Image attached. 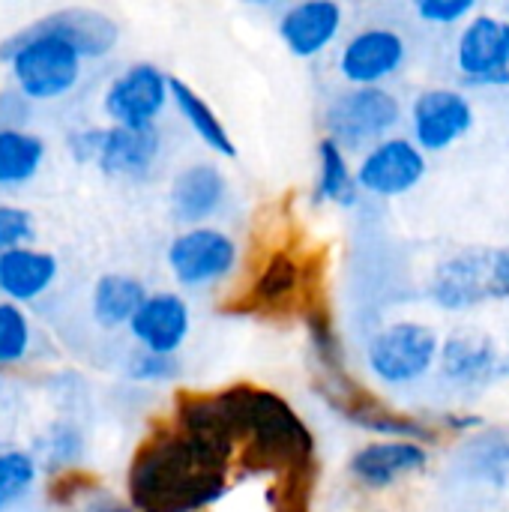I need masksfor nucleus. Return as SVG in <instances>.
<instances>
[{
    "mask_svg": "<svg viewBox=\"0 0 509 512\" xmlns=\"http://www.w3.org/2000/svg\"><path fill=\"white\" fill-rule=\"evenodd\" d=\"M0 57L9 60L15 90L30 102H51L66 96L81 75V54L60 36L42 30L36 21L9 36L0 45Z\"/></svg>",
    "mask_w": 509,
    "mask_h": 512,
    "instance_id": "nucleus-1",
    "label": "nucleus"
},
{
    "mask_svg": "<svg viewBox=\"0 0 509 512\" xmlns=\"http://www.w3.org/2000/svg\"><path fill=\"white\" fill-rule=\"evenodd\" d=\"M171 99V78L153 63H132L105 90V114L114 126L144 129Z\"/></svg>",
    "mask_w": 509,
    "mask_h": 512,
    "instance_id": "nucleus-6",
    "label": "nucleus"
},
{
    "mask_svg": "<svg viewBox=\"0 0 509 512\" xmlns=\"http://www.w3.org/2000/svg\"><path fill=\"white\" fill-rule=\"evenodd\" d=\"M78 453H81V435H78V429L60 426L57 432H51V456H54V459L69 462V459H75Z\"/></svg>",
    "mask_w": 509,
    "mask_h": 512,
    "instance_id": "nucleus-33",
    "label": "nucleus"
},
{
    "mask_svg": "<svg viewBox=\"0 0 509 512\" xmlns=\"http://www.w3.org/2000/svg\"><path fill=\"white\" fill-rule=\"evenodd\" d=\"M417 15L429 24H456L468 15H474V0H417Z\"/></svg>",
    "mask_w": 509,
    "mask_h": 512,
    "instance_id": "nucleus-29",
    "label": "nucleus"
},
{
    "mask_svg": "<svg viewBox=\"0 0 509 512\" xmlns=\"http://www.w3.org/2000/svg\"><path fill=\"white\" fill-rule=\"evenodd\" d=\"M342 27V6L333 0H303L279 18V36L294 57L321 54Z\"/></svg>",
    "mask_w": 509,
    "mask_h": 512,
    "instance_id": "nucleus-13",
    "label": "nucleus"
},
{
    "mask_svg": "<svg viewBox=\"0 0 509 512\" xmlns=\"http://www.w3.org/2000/svg\"><path fill=\"white\" fill-rule=\"evenodd\" d=\"M279 512H306V495H297L288 507H282Z\"/></svg>",
    "mask_w": 509,
    "mask_h": 512,
    "instance_id": "nucleus-35",
    "label": "nucleus"
},
{
    "mask_svg": "<svg viewBox=\"0 0 509 512\" xmlns=\"http://www.w3.org/2000/svg\"><path fill=\"white\" fill-rule=\"evenodd\" d=\"M150 294L144 291V285L135 276L126 273H105L96 285H93V318L114 330L123 324H132V318L138 315V309L144 306Z\"/></svg>",
    "mask_w": 509,
    "mask_h": 512,
    "instance_id": "nucleus-20",
    "label": "nucleus"
},
{
    "mask_svg": "<svg viewBox=\"0 0 509 512\" xmlns=\"http://www.w3.org/2000/svg\"><path fill=\"white\" fill-rule=\"evenodd\" d=\"M36 483V459L24 450L0 453V512L18 504Z\"/></svg>",
    "mask_w": 509,
    "mask_h": 512,
    "instance_id": "nucleus-24",
    "label": "nucleus"
},
{
    "mask_svg": "<svg viewBox=\"0 0 509 512\" xmlns=\"http://www.w3.org/2000/svg\"><path fill=\"white\" fill-rule=\"evenodd\" d=\"M509 297V249H468L447 258L432 276V300L447 312Z\"/></svg>",
    "mask_w": 509,
    "mask_h": 512,
    "instance_id": "nucleus-2",
    "label": "nucleus"
},
{
    "mask_svg": "<svg viewBox=\"0 0 509 512\" xmlns=\"http://www.w3.org/2000/svg\"><path fill=\"white\" fill-rule=\"evenodd\" d=\"M30 321L18 303H0V366H15L30 351Z\"/></svg>",
    "mask_w": 509,
    "mask_h": 512,
    "instance_id": "nucleus-25",
    "label": "nucleus"
},
{
    "mask_svg": "<svg viewBox=\"0 0 509 512\" xmlns=\"http://www.w3.org/2000/svg\"><path fill=\"white\" fill-rule=\"evenodd\" d=\"M459 69L471 84H509V21L474 15L459 36Z\"/></svg>",
    "mask_w": 509,
    "mask_h": 512,
    "instance_id": "nucleus-9",
    "label": "nucleus"
},
{
    "mask_svg": "<svg viewBox=\"0 0 509 512\" xmlns=\"http://www.w3.org/2000/svg\"><path fill=\"white\" fill-rule=\"evenodd\" d=\"M225 189H228L225 174L216 165L210 162L189 165L171 183V210L180 222L198 228V222L210 219L222 207Z\"/></svg>",
    "mask_w": 509,
    "mask_h": 512,
    "instance_id": "nucleus-16",
    "label": "nucleus"
},
{
    "mask_svg": "<svg viewBox=\"0 0 509 512\" xmlns=\"http://www.w3.org/2000/svg\"><path fill=\"white\" fill-rule=\"evenodd\" d=\"M45 159V141L24 132L6 129L0 132V186H21L36 177Z\"/></svg>",
    "mask_w": 509,
    "mask_h": 512,
    "instance_id": "nucleus-23",
    "label": "nucleus"
},
{
    "mask_svg": "<svg viewBox=\"0 0 509 512\" xmlns=\"http://www.w3.org/2000/svg\"><path fill=\"white\" fill-rule=\"evenodd\" d=\"M366 360L381 384L408 387L435 369L441 360V339L429 324L396 321L372 336Z\"/></svg>",
    "mask_w": 509,
    "mask_h": 512,
    "instance_id": "nucleus-3",
    "label": "nucleus"
},
{
    "mask_svg": "<svg viewBox=\"0 0 509 512\" xmlns=\"http://www.w3.org/2000/svg\"><path fill=\"white\" fill-rule=\"evenodd\" d=\"M471 459H474V471L480 477H492L495 483H507L509 480V432H492V435H480L471 447H468Z\"/></svg>",
    "mask_w": 509,
    "mask_h": 512,
    "instance_id": "nucleus-26",
    "label": "nucleus"
},
{
    "mask_svg": "<svg viewBox=\"0 0 509 512\" xmlns=\"http://www.w3.org/2000/svg\"><path fill=\"white\" fill-rule=\"evenodd\" d=\"M66 512H132L129 504L117 501L114 495L102 492L99 486H93L90 492H84L75 504H69Z\"/></svg>",
    "mask_w": 509,
    "mask_h": 512,
    "instance_id": "nucleus-31",
    "label": "nucleus"
},
{
    "mask_svg": "<svg viewBox=\"0 0 509 512\" xmlns=\"http://www.w3.org/2000/svg\"><path fill=\"white\" fill-rule=\"evenodd\" d=\"M129 378L135 381H147V384H162V381H174L180 378V363L174 357H165V354H138L132 357V366H129Z\"/></svg>",
    "mask_w": 509,
    "mask_h": 512,
    "instance_id": "nucleus-28",
    "label": "nucleus"
},
{
    "mask_svg": "<svg viewBox=\"0 0 509 512\" xmlns=\"http://www.w3.org/2000/svg\"><path fill=\"white\" fill-rule=\"evenodd\" d=\"M30 117V99L21 90H3L0 93V132L21 129Z\"/></svg>",
    "mask_w": 509,
    "mask_h": 512,
    "instance_id": "nucleus-30",
    "label": "nucleus"
},
{
    "mask_svg": "<svg viewBox=\"0 0 509 512\" xmlns=\"http://www.w3.org/2000/svg\"><path fill=\"white\" fill-rule=\"evenodd\" d=\"M357 198H360L357 171L348 168L345 150L333 138H324L318 144V186H315V201H330V204H339V207H354Z\"/></svg>",
    "mask_w": 509,
    "mask_h": 512,
    "instance_id": "nucleus-22",
    "label": "nucleus"
},
{
    "mask_svg": "<svg viewBox=\"0 0 509 512\" xmlns=\"http://www.w3.org/2000/svg\"><path fill=\"white\" fill-rule=\"evenodd\" d=\"M159 150H162V138L156 126L129 129L111 123L102 129V147L96 165L108 177H147Z\"/></svg>",
    "mask_w": 509,
    "mask_h": 512,
    "instance_id": "nucleus-14",
    "label": "nucleus"
},
{
    "mask_svg": "<svg viewBox=\"0 0 509 512\" xmlns=\"http://www.w3.org/2000/svg\"><path fill=\"white\" fill-rule=\"evenodd\" d=\"M189 327H192L189 306L174 291L150 294L129 324L135 342L147 354H165V357H174L180 351V345L189 336Z\"/></svg>",
    "mask_w": 509,
    "mask_h": 512,
    "instance_id": "nucleus-12",
    "label": "nucleus"
},
{
    "mask_svg": "<svg viewBox=\"0 0 509 512\" xmlns=\"http://www.w3.org/2000/svg\"><path fill=\"white\" fill-rule=\"evenodd\" d=\"M405 63V39L390 27H366L351 36L339 57V72L354 87H378Z\"/></svg>",
    "mask_w": 509,
    "mask_h": 512,
    "instance_id": "nucleus-10",
    "label": "nucleus"
},
{
    "mask_svg": "<svg viewBox=\"0 0 509 512\" xmlns=\"http://www.w3.org/2000/svg\"><path fill=\"white\" fill-rule=\"evenodd\" d=\"M426 174V156L417 141L384 138L378 141L357 168V183L363 192L378 198H396L411 192Z\"/></svg>",
    "mask_w": 509,
    "mask_h": 512,
    "instance_id": "nucleus-7",
    "label": "nucleus"
},
{
    "mask_svg": "<svg viewBox=\"0 0 509 512\" xmlns=\"http://www.w3.org/2000/svg\"><path fill=\"white\" fill-rule=\"evenodd\" d=\"M33 240V213L15 204H0V252L24 249Z\"/></svg>",
    "mask_w": 509,
    "mask_h": 512,
    "instance_id": "nucleus-27",
    "label": "nucleus"
},
{
    "mask_svg": "<svg viewBox=\"0 0 509 512\" xmlns=\"http://www.w3.org/2000/svg\"><path fill=\"white\" fill-rule=\"evenodd\" d=\"M42 30L66 39L81 57H102L117 45V24L114 18H108L99 9H87V6H66L57 9L45 18L36 21Z\"/></svg>",
    "mask_w": 509,
    "mask_h": 512,
    "instance_id": "nucleus-15",
    "label": "nucleus"
},
{
    "mask_svg": "<svg viewBox=\"0 0 509 512\" xmlns=\"http://www.w3.org/2000/svg\"><path fill=\"white\" fill-rule=\"evenodd\" d=\"M237 243L219 228H189L168 246V267L186 288L216 285L237 267Z\"/></svg>",
    "mask_w": 509,
    "mask_h": 512,
    "instance_id": "nucleus-5",
    "label": "nucleus"
},
{
    "mask_svg": "<svg viewBox=\"0 0 509 512\" xmlns=\"http://www.w3.org/2000/svg\"><path fill=\"white\" fill-rule=\"evenodd\" d=\"M411 126H414V141L420 150L441 153L471 132L474 108L459 90L435 87L414 99Z\"/></svg>",
    "mask_w": 509,
    "mask_h": 512,
    "instance_id": "nucleus-8",
    "label": "nucleus"
},
{
    "mask_svg": "<svg viewBox=\"0 0 509 512\" xmlns=\"http://www.w3.org/2000/svg\"><path fill=\"white\" fill-rule=\"evenodd\" d=\"M480 426H483L480 417H465V414H447L444 417V429L447 432H474Z\"/></svg>",
    "mask_w": 509,
    "mask_h": 512,
    "instance_id": "nucleus-34",
    "label": "nucleus"
},
{
    "mask_svg": "<svg viewBox=\"0 0 509 512\" xmlns=\"http://www.w3.org/2000/svg\"><path fill=\"white\" fill-rule=\"evenodd\" d=\"M171 99L177 105V111L186 117V123L195 129V135L216 153L222 156H237V147H234V138L228 135L225 123L219 120V114L204 102L201 93H195L186 81L180 78H171Z\"/></svg>",
    "mask_w": 509,
    "mask_h": 512,
    "instance_id": "nucleus-21",
    "label": "nucleus"
},
{
    "mask_svg": "<svg viewBox=\"0 0 509 512\" xmlns=\"http://www.w3.org/2000/svg\"><path fill=\"white\" fill-rule=\"evenodd\" d=\"M441 372L453 384L480 387L489 384L501 369V354L486 333H456L441 345Z\"/></svg>",
    "mask_w": 509,
    "mask_h": 512,
    "instance_id": "nucleus-18",
    "label": "nucleus"
},
{
    "mask_svg": "<svg viewBox=\"0 0 509 512\" xmlns=\"http://www.w3.org/2000/svg\"><path fill=\"white\" fill-rule=\"evenodd\" d=\"M429 468V450L417 441H372L360 447L348 471L366 489H390L405 477H417Z\"/></svg>",
    "mask_w": 509,
    "mask_h": 512,
    "instance_id": "nucleus-11",
    "label": "nucleus"
},
{
    "mask_svg": "<svg viewBox=\"0 0 509 512\" xmlns=\"http://www.w3.org/2000/svg\"><path fill=\"white\" fill-rule=\"evenodd\" d=\"M57 279V258L39 249L0 252V294L9 303H30L51 288Z\"/></svg>",
    "mask_w": 509,
    "mask_h": 512,
    "instance_id": "nucleus-19",
    "label": "nucleus"
},
{
    "mask_svg": "<svg viewBox=\"0 0 509 512\" xmlns=\"http://www.w3.org/2000/svg\"><path fill=\"white\" fill-rule=\"evenodd\" d=\"M306 288V267L291 252H276L252 282L249 294L240 300V312H279L288 309Z\"/></svg>",
    "mask_w": 509,
    "mask_h": 512,
    "instance_id": "nucleus-17",
    "label": "nucleus"
},
{
    "mask_svg": "<svg viewBox=\"0 0 509 512\" xmlns=\"http://www.w3.org/2000/svg\"><path fill=\"white\" fill-rule=\"evenodd\" d=\"M99 147H102V129H78L69 135V150L78 162H96L99 156Z\"/></svg>",
    "mask_w": 509,
    "mask_h": 512,
    "instance_id": "nucleus-32",
    "label": "nucleus"
},
{
    "mask_svg": "<svg viewBox=\"0 0 509 512\" xmlns=\"http://www.w3.org/2000/svg\"><path fill=\"white\" fill-rule=\"evenodd\" d=\"M402 105L393 93L381 87H354L330 102L327 108V138L342 150L360 147L366 141H384V135L399 123Z\"/></svg>",
    "mask_w": 509,
    "mask_h": 512,
    "instance_id": "nucleus-4",
    "label": "nucleus"
}]
</instances>
